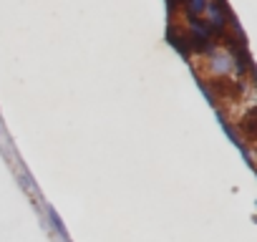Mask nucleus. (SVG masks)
<instances>
[{
  "instance_id": "obj_1",
  "label": "nucleus",
  "mask_w": 257,
  "mask_h": 242,
  "mask_svg": "<svg viewBox=\"0 0 257 242\" xmlns=\"http://www.w3.org/2000/svg\"><path fill=\"white\" fill-rule=\"evenodd\" d=\"M46 219H48V224H51V229L61 237V239H68V229H66V224H63V219H61V214L56 212V207H51V204H46Z\"/></svg>"
},
{
  "instance_id": "obj_5",
  "label": "nucleus",
  "mask_w": 257,
  "mask_h": 242,
  "mask_svg": "<svg viewBox=\"0 0 257 242\" xmlns=\"http://www.w3.org/2000/svg\"><path fill=\"white\" fill-rule=\"evenodd\" d=\"M184 3V11L189 18H202L204 8H207V0H182Z\"/></svg>"
},
{
  "instance_id": "obj_4",
  "label": "nucleus",
  "mask_w": 257,
  "mask_h": 242,
  "mask_svg": "<svg viewBox=\"0 0 257 242\" xmlns=\"http://www.w3.org/2000/svg\"><path fill=\"white\" fill-rule=\"evenodd\" d=\"M169 46L174 48V51H179L182 53V58H189V43H187V36H182V33H172L169 31Z\"/></svg>"
},
{
  "instance_id": "obj_2",
  "label": "nucleus",
  "mask_w": 257,
  "mask_h": 242,
  "mask_svg": "<svg viewBox=\"0 0 257 242\" xmlns=\"http://www.w3.org/2000/svg\"><path fill=\"white\" fill-rule=\"evenodd\" d=\"M212 71L217 76H227L232 71V56L229 53H214L212 51Z\"/></svg>"
},
{
  "instance_id": "obj_3",
  "label": "nucleus",
  "mask_w": 257,
  "mask_h": 242,
  "mask_svg": "<svg viewBox=\"0 0 257 242\" xmlns=\"http://www.w3.org/2000/svg\"><path fill=\"white\" fill-rule=\"evenodd\" d=\"M16 179H18V184H21V189H23L26 194H31V197H36V194H38L36 179H33V177H31L26 169H23V172H18V174H16Z\"/></svg>"
}]
</instances>
